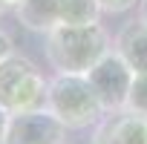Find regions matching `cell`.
I'll use <instances>...</instances> for the list:
<instances>
[{
  "label": "cell",
  "mask_w": 147,
  "mask_h": 144,
  "mask_svg": "<svg viewBox=\"0 0 147 144\" xmlns=\"http://www.w3.org/2000/svg\"><path fill=\"white\" fill-rule=\"evenodd\" d=\"M107 52H113V40L101 23H58L46 32V61L55 72L87 75Z\"/></svg>",
  "instance_id": "1"
},
{
  "label": "cell",
  "mask_w": 147,
  "mask_h": 144,
  "mask_svg": "<svg viewBox=\"0 0 147 144\" xmlns=\"http://www.w3.org/2000/svg\"><path fill=\"white\" fill-rule=\"evenodd\" d=\"M46 107L63 121L66 130H84L104 115V107L87 75L55 72L46 87Z\"/></svg>",
  "instance_id": "2"
},
{
  "label": "cell",
  "mask_w": 147,
  "mask_h": 144,
  "mask_svg": "<svg viewBox=\"0 0 147 144\" xmlns=\"http://www.w3.org/2000/svg\"><path fill=\"white\" fill-rule=\"evenodd\" d=\"M46 87L49 81H43L40 69L29 58L12 52L0 61V107L6 112L46 107Z\"/></svg>",
  "instance_id": "3"
},
{
  "label": "cell",
  "mask_w": 147,
  "mask_h": 144,
  "mask_svg": "<svg viewBox=\"0 0 147 144\" xmlns=\"http://www.w3.org/2000/svg\"><path fill=\"white\" fill-rule=\"evenodd\" d=\"M87 78L104 107V112L110 110H121L127 107V95H130V87H133V78H136V72L127 66V61L113 49L107 52L90 72H87Z\"/></svg>",
  "instance_id": "4"
},
{
  "label": "cell",
  "mask_w": 147,
  "mask_h": 144,
  "mask_svg": "<svg viewBox=\"0 0 147 144\" xmlns=\"http://www.w3.org/2000/svg\"><path fill=\"white\" fill-rule=\"evenodd\" d=\"M63 141H66V127L49 107L9 112L3 144H63Z\"/></svg>",
  "instance_id": "5"
},
{
  "label": "cell",
  "mask_w": 147,
  "mask_h": 144,
  "mask_svg": "<svg viewBox=\"0 0 147 144\" xmlns=\"http://www.w3.org/2000/svg\"><path fill=\"white\" fill-rule=\"evenodd\" d=\"M92 144H147V115L121 107L95 121Z\"/></svg>",
  "instance_id": "6"
},
{
  "label": "cell",
  "mask_w": 147,
  "mask_h": 144,
  "mask_svg": "<svg viewBox=\"0 0 147 144\" xmlns=\"http://www.w3.org/2000/svg\"><path fill=\"white\" fill-rule=\"evenodd\" d=\"M113 49L127 61V66L141 75L147 72V23L144 20H130L118 29Z\"/></svg>",
  "instance_id": "7"
},
{
  "label": "cell",
  "mask_w": 147,
  "mask_h": 144,
  "mask_svg": "<svg viewBox=\"0 0 147 144\" xmlns=\"http://www.w3.org/2000/svg\"><path fill=\"white\" fill-rule=\"evenodd\" d=\"M18 9V20L29 32H49L61 23V0H23Z\"/></svg>",
  "instance_id": "8"
},
{
  "label": "cell",
  "mask_w": 147,
  "mask_h": 144,
  "mask_svg": "<svg viewBox=\"0 0 147 144\" xmlns=\"http://www.w3.org/2000/svg\"><path fill=\"white\" fill-rule=\"evenodd\" d=\"M101 6L98 0H61V23H98Z\"/></svg>",
  "instance_id": "9"
},
{
  "label": "cell",
  "mask_w": 147,
  "mask_h": 144,
  "mask_svg": "<svg viewBox=\"0 0 147 144\" xmlns=\"http://www.w3.org/2000/svg\"><path fill=\"white\" fill-rule=\"evenodd\" d=\"M127 107L147 115V72L133 78V87H130V95H127Z\"/></svg>",
  "instance_id": "10"
},
{
  "label": "cell",
  "mask_w": 147,
  "mask_h": 144,
  "mask_svg": "<svg viewBox=\"0 0 147 144\" xmlns=\"http://www.w3.org/2000/svg\"><path fill=\"white\" fill-rule=\"evenodd\" d=\"M138 3V0H98L101 12H110V15H118V12H127Z\"/></svg>",
  "instance_id": "11"
},
{
  "label": "cell",
  "mask_w": 147,
  "mask_h": 144,
  "mask_svg": "<svg viewBox=\"0 0 147 144\" xmlns=\"http://www.w3.org/2000/svg\"><path fill=\"white\" fill-rule=\"evenodd\" d=\"M15 52V43H12V38L3 32V29H0V61H3V58H9Z\"/></svg>",
  "instance_id": "12"
},
{
  "label": "cell",
  "mask_w": 147,
  "mask_h": 144,
  "mask_svg": "<svg viewBox=\"0 0 147 144\" xmlns=\"http://www.w3.org/2000/svg\"><path fill=\"white\" fill-rule=\"evenodd\" d=\"M6 124H9V112L0 107V144L6 141Z\"/></svg>",
  "instance_id": "13"
},
{
  "label": "cell",
  "mask_w": 147,
  "mask_h": 144,
  "mask_svg": "<svg viewBox=\"0 0 147 144\" xmlns=\"http://www.w3.org/2000/svg\"><path fill=\"white\" fill-rule=\"evenodd\" d=\"M138 20L147 23V0H138Z\"/></svg>",
  "instance_id": "14"
},
{
  "label": "cell",
  "mask_w": 147,
  "mask_h": 144,
  "mask_svg": "<svg viewBox=\"0 0 147 144\" xmlns=\"http://www.w3.org/2000/svg\"><path fill=\"white\" fill-rule=\"evenodd\" d=\"M23 0H6V6H20Z\"/></svg>",
  "instance_id": "15"
},
{
  "label": "cell",
  "mask_w": 147,
  "mask_h": 144,
  "mask_svg": "<svg viewBox=\"0 0 147 144\" xmlns=\"http://www.w3.org/2000/svg\"><path fill=\"white\" fill-rule=\"evenodd\" d=\"M6 9H9V6H6V0H0V15H3Z\"/></svg>",
  "instance_id": "16"
}]
</instances>
